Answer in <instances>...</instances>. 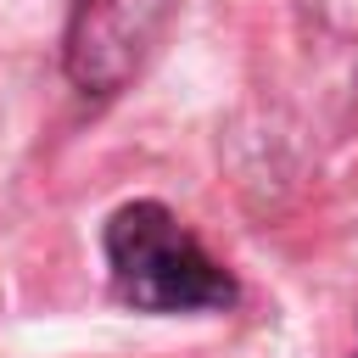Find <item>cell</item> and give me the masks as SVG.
I'll list each match as a JSON object with an SVG mask.
<instances>
[{"label":"cell","mask_w":358,"mask_h":358,"mask_svg":"<svg viewBox=\"0 0 358 358\" xmlns=\"http://www.w3.org/2000/svg\"><path fill=\"white\" fill-rule=\"evenodd\" d=\"M106 268L117 296L145 313H201L235 302V280L162 201H129L106 218Z\"/></svg>","instance_id":"obj_1"},{"label":"cell","mask_w":358,"mask_h":358,"mask_svg":"<svg viewBox=\"0 0 358 358\" xmlns=\"http://www.w3.org/2000/svg\"><path fill=\"white\" fill-rule=\"evenodd\" d=\"M168 0H78L67 28V67L84 90H117L151 45Z\"/></svg>","instance_id":"obj_2"}]
</instances>
